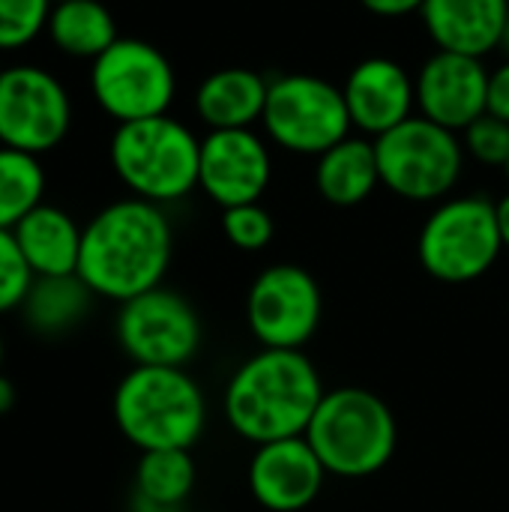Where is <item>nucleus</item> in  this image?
Returning <instances> with one entry per match:
<instances>
[{
  "label": "nucleus",
  "instance_id": "obj_36",
  "mask_svg": "<svg viewBox=\"0 0 509 512\" xmlns=\"http://www.w3.org/2000/svg\"><path fill=\"white\" fill-rule=\"evenodd\" d=\"M51 3H66V0H51Z\"/></svg>",
  "mask_w": 509,
  "mask_h": 512
},
{
  "label": "nucleus",
  "instance_id": "obj_7",
  "mask_svg": "<svg viewBox=\"0 0 509 512\" xmlns=\"http://www.w3.org/2000/svg\"><path fill=\"white\" fill-rule=\"evenodd\" d=\"M375 153L381 168V186L417 204H435L450 198L468 162L462 135L420 114L375 138Z\"/></svg>",
  "mask_w": 509,
  "mask_h": 512
},
{
  "label": "nucleus",
  "instance_id": "obj_3",
  "mask_svg": "<svg viewBox=\"0 0 509 512\" xmlns=\"http://www.w3.org/2000/svg\"><path fill=\"white\" fill-rule=\"evenodd\" d=\"M111 414L120 435L147 450H192L207 426V402L186 369L135 366L114 390Z\"/></svg>",
  "mask_w": 509,
  "mask_h": 512
},
{
  "label": "nucleus",
  "instance_id": "obj_18",
  "mask_svg": "<svg viewBox=\"0 0 509 512\" xmlns=\"http://www.w3.org/2000/svg\"><path fill=\"white\" fill-rule=\"evenodd\" d=\"M12 237L33 270V276H75L81 261L84 228L57 204L33 207L15 228Z\"/></svg>",
  "mask_w": 509,
  "mask_h": 512
},
{
  "label": "nucleus",
  "instance_id": "obj_35",
  "mask_svg": "<svg viewBox=\"0 0 509 512\" xmlns=\"http://www.w3.org/2000/svg\"><path fill=\"white\" fill-rule=\"evenodd\" d=\"M0 369H3V336H0Z\"/></svg>",
  "mask_w": 509,
  "mask_h": 512
},
{
  "label": "nucleus",
  "instance_id": "obj_12",
  "mask_svg": "<svg viewBox=\"0 0 509 512\" xmlns=\"http://www.w3.org/2000/svg\"><path fill=\"white\" fill-rule=\"evenodd\" d=\"M321 315V285L300 264L264 267L246 294V324L261 348L303 351L318 333Z\"/></svg>",
  "mask_w": 509,
  "mask_h": 512
},
{
  "label": "nucleus",
  "instance_id": "obj_32",
  "mask_svg": "<svg viewBox=\"0 0 509 512\" xmlns=\"http://www.w3.org/2000/svg\"><path fill=\"white\" fill-rule=\"evenodd\" d=\"M15 408V384L0 372V417Z\"/></svg>",
  "mask_w": 509,
  "mask_h": 512
},
{
  "label": "nucleus",
  "instance_id": "obj_5",
  "mask_svg": "<svg viewBox=\"0 0 509 512\" xmlns=\"http://www.w3.org/2000/svg\"><path fill=\"white\" fill-rule=\"evenodd\" d=\"M108 159L132 198L165 207L198 189L201 138L171 114L120 123Z\"/></svg>",
  "mask_w": 509,
  "mask_h": 512
},
{
  "label": "nucleus",
  "instance_id": "obj_8",
  "mask_svg": "<svg viewBox=\"0 0 509 512\" xmlns=\"http://www.w3.org/2000/svg\"><path fill=\"white\" fill-rule=\"evenodd\" d=\"M261 126L273 147L315 159L345 141L354 129L342 87L309 72H291L270 81Z\"/></svg>",
  "mask_w": 509,
  "mask_h": 512
},
{
  "label": "nucleus",
  "instance_id": "obj_16",
  "mask_svg": "<svg viewBox=\"0 0 509 512\" xmlns=\"http://www.w3.org/2000/svg\"><path fill=\"white\" fill-rule=\"evenodd\" d=\"M351 126L366 138L402 126L417 111L414 75L393 57H366L354 63L342 84Z\"/></svg>",
  "mask_w": 509,
  "mask_h": 512
},
{
  "label": "nucleus",
  "instance_id": "obj_26",
  "mask_svg": "<svg viewBox=\"0 0 509 512\" xmlns=\"http://www.w3.org/2000/svg\"><path fill=\"white\" fill-rule=\"evenodd\" d=\"M222 234L240 252H261L273 243L276 222L261 201L222 210Z\"/></svg>",
  "mask_w": 509,
  "mask_h": 512
},
{
  "label": "nucleus",
  "instance_id": "obj_25",
  "mask_svg": "<svg viewBox=\"0 0 509 512\" xmlns=\"http://www.w3.org/2000/svg\"><path fill=\"white\" fill-rule=\"evenodd\" d=\"M51 6V0H0V51H18L39 39Z\"/></svg>",
  "mask_w": 509,
  "mask_h": 512
},
{
  "label": "nucleus",
  "instance_id": "obj_34",
  "mask_svg": "<svg viewBox=\"0 0 509 512\" xmlns=\"http://www.w3.org/2000/svg\"><path fill=\"white\" fill-rule=\"evenodd\" d=\"M498 51H504V60H509V21H507V27H504V33H501Z\"/></svg>",
  "mask_w": 509,
  "mask_h": 512
},
{
  "label": "nucleus",
  "instance_id": "obj_9",
  "mask_svg": "<svg viewBox=\"0 0 509 512\" xmlns=\"http://www.w3.org/2000/svg\"><path fill=\"white\" fill-rule=\"evenodd\" d=\"M90 93L117 126L162 117L174 105L177 72L153 42L120 36L90 63Z\"/></svg>",
  "mask_w": 509,
  "mask_h": 512
},
{
  "label": "nucleus",
  "instance_id": "obj_27",
  "mask_svg": "<svg viewBox=\"0 0 509 512\" xmlns=\"http://www.w3.org/2000/svg\"><path fill=\"white\" fill-rule=\"evenodd\" d=\"M462 144L468 159L489 165V168H507L509 162V123H504L495 114H483L477 117L465 132H462Z\"/></svg>",
  "mask_w": 509,
  "mask_h": 512
},
{
  "label": "nucleus",
  "instance_id": "obj_13",
  "mask_svg": "<svg viewBox=\"0 0 509 512\" xmlns=\"http://www.w3.org/2000/svg\"><path fill=\"white\" fill-rule=\"evenodd\" d=\"M270 141L255 129H210L201 138L198 189L222 210L255 204L270 189Z\"/></svg>",
  "mask_w": 509,
  "mask_h": 512
},
{
  "label": "nucleus",
  "instance_id": "obj_33",
  "mask_svg": "<svg viewBox=\"0 0 509 512\" xmlns=\"http://www.w3.org/2000/svg\"><path fill=\"white\" fill-rule=\"evenodd\" d=\"M132 512H180V510L162 507V504H156V501H147V498H141V495H135V492H132Z\"/></svg>",
  "mask_w": 509,
  "mask_h": 512
},
{
  "label": "nucleus",
  "instance_id": "obj_4",
  "mask_svg": "<svg viewBox=\"0 0 509 512\" xmlns=\"http://www.w3.org/2000/svg\"><path fill=\"white\" fill-rule=\"evenodd\" d=\"M330 477L363 480L384 471L399 447L393 408L372 390H327L306 435Z\"/></svg>",
  "mask_w": 509,
  "mask_h": 512
},
{
  "label": "nucleus",
  "instance_id": "obj_37",
  "mask_svg": "<svg viewBox=\"0 0 509 512\" xmlns=\"http://www.w3.org/2000/svg\"><path fill=\"white\" fill-rule=\"evenodd\" d=\"M504 171H507V177H509V162H507V168H504Z\"/></svg>",
  "mask_w": 509,
  "mask_h": 512
},
{
  "label": "nucleus",
  "instance_id": "obj_23",
  "mask_svg": "<svg viewBox=\"0 0 509 512\" xmlns=\"http://www.w3.org/2000/svg\"><path fill=\"white\" fill-rule=\"evenodd\" d=\"M198 480L192 450H147L135 465V495L180 510Z\"/></svg>",
  "mask_w": 509,
  "mask_h": 512
},
{
  "label": "nucleus",
  "instance_id": "obj_20",
  "mask_svg": "<svg viewBox=\"0 0 509 512\" xmlns=\"http://www.w3.org/2000/svg\"><path fill=\"white\" fill-rule=\"evenodd\" d=\"M381 186L375 141L348 135L315 159V189L333 207H357Z\"/></svg>",
  "mask_w": 509,
  "mask_h": 512
},
{
  "label": "nucleus",
  "instance_id": "obj_11",
  "mask_svg": "<svg viewBox=\"0 0 509 512\" xmlns=\"http://www.w3.org/2000/svg\"><path fill=\"white\" fill-rule=\"evenodd\" d=\"M114 333L135 366L183 369L201 348V318L195 306L162 285L120 303Z\"/></svg>",
  "mask_w": 509,
  "mask_h": 512
},
{
  "label": "nucleus",
  "instance_id": "obj_17",
  "mask_svg": "<svg viewBox=\"0 0 509 512\" xmlns=\"http://www.w3.org/2000/svg\"><path fill=\"white\" fill-rule=\"evenodd\" d=\"M420 18L435 48L486 57L498 51L509 21V0H426Z\"/></svg>",
  "mask_w": 509,
  "mask_h": 512
},
{
  "label": "nucleus",
  "instance_id": "obj_1",
  "mask_svg": "<svg viewBox=\"0 0 509 512\" xmlns=\"http://www.w3.org/2000/svg\"><path fill=\"white\" fill-rule=\"evenodd\" d=\"M174 255V228L159 204L120 198L105 204L81 237L78 276L93 297L126 303L162 285Z\"/></svg>",
  "mask_w": 509,
  "mask_h": 512
},
{
  "label": "nucleus",
  "instance_id": "obj_24",
  "mask_svg": "<svg viewBox=\"0 0 509 512\" xmlns=\"http://www.w3.org/2000/svg\"><path fill=\"white\" fill-rule=\"evenodd\" d=\"M45 198V168L39 156L0 144V228L12 231Z\"/></svg>",
  "mask_w": 509,
  "mask_h": 512
},
{
  "label": "nucleus",
  "instance_id": "obj_19",
  "mask_svg": "<svg viewBox=\"0 0 509 512\" xmlns=\"http://www.w3.org/2000/svg\"><path fill=\"white\" fill-rule=\"evenodd\" d=\"M270 81L246 66L210 72L195 90V114L207 129H252L264 117Z\"/></svg>",
  "mask_w": 509,
  "mask_h": 512
},
{
  "label": "nucleus",
  "instance_id": "obj_6",
  "mask_svg": "<svg viewBox=\"0 0 509 512\" xmlns=\"http://www.w3.org/2000/svg\"><path fill=\"white\" fill-rule=\"evenodd\" d=\"M501 252L495 201L483 195H450L438 201L417 237L420 267L444 285L483 279Z\"/></svg>",
  "mask_w": 509,
  "mask_h": 512
},
{
  "label": "nucleus",
  "instance_id": "obj_30",
  "mask_svg": "<svg viewBox=\"0 0 509 512\" xmlns=\"http://www.w3.org/2000/svg\"><path fill=\"white\" fill-rule=\"evenodd\" d=\"M426 0H360V6L375 15V18H408V15H420Z\"/></svg>",
  "mask_w": 509,
  "mask_h": 512
},
{
  "label": "nucleus",
  "instance_id": "obj_15",
  "mask_svg": "<svg viewBox=\"0 0 509 512\" xmlns=\"http://www.w3.org/2000/svg\"><path fill=\"white\" fill-rule=\"evenodd\" d=\"M327 477V468L303 435L255 447L246 474L252 498L267 512H300L312 507Z\"/></svg>",
  "mask_w": 509,
  "mask_h": 512
},
{
  "label": "nucleus",
  "instance_id": "obj_2",
  "mask_svg": "<svg viewBox=\"0 0 509 512\" xmlns=\"http://www.w3.org/2000/svg\"><path fill=\"white\" fill-rule=\"evenodd\" d=\"M324 393V381L303 351L261 348L231 375L222 408L228 426L261 447L306 435Z\"/></svg>",
  "mask_w": 509,
  "mask_h": 512
},
{
  "label": "nucleus",
  "instance_id": "obj_14",
  "mask_svg": "<svg viewBox=\"0 0 509 512\" xmlns=\"http://www.w3.org/2000/svg\"><path fill=\"white\" fill-rule=\"evenodd\" d=\"M414 90L420 117L462 135L489 108V66L483 57L435 48L417 69Z\"/></svg>",
  "mask_w": 509,
  "mask_h": 512
},
{
  "label": "nucleus",
  "instance_id": "obj_28",
  "mask_svg": "<svg viewBox=\"0 0 509 512\" xmlns=\"http://www.w3.org/2000/svg\"><path fill=\"white\" fill-rule=\"evenodd\" d=\"M33 270L27 267L12 231L0 228V315L21 309L30 285H33Z\"/></svg>",
  "mask_w": 509,
  "mask_h": 512
},
{
  "label": "nucleus",
  "instance_id": "obj_29",
  "mask_svg": "<svg viewBox=\"0 0 509 512\" xmlns=\"http://www.w3.org/2000/svg\"><path fill=\"white\" fill-rule=\"evenodd\" d=\"M489 114L509 123V60L489 69Z\"/></svg>",
  "mask_w": 509,
  "mask_h": 512
},
{
  "label": "nucleus",
  "instance_id": "obj_21",
  "mask_svg": "<svg viewBox=\"0 0 509 512\" xmlns=\"http://www.w3.org/2000/svg\"><path fill=\"white\" fill-rule=\"evenodd\" d=\"M45 36L60 54L78 57V60H96L102 51H108L120 33L111 9L102 0H66L54 3L48 15Z\"/></svg>",
  "mask_w": 509,
  "mask_h": 512
},
{
  "label": "nucleus",
  "instance_id": "obj_31",
  "mask_svg": "<svg viewBox=\"0 0 509 512\" xmlns=\"http://www.w3.org/2000/svg\"><path fill=\"white\" fill-rule=\"evenodd\" d=\"M495 213H498V228H501V243L509 252V192L504 198L495 201Z\"/></svg>",
  "mask_w": 509,
  "mask_h": 512
},
{
  "label": "nucleus",
  "instance_id": "obj_10",
  "mask_svg": "<svg viewBox=\"0 0 509 512\" xmlns=\"http://www.w3.org/2000/svg\"><path fill=\"white\" fill-rule=\"evenodd\" d=\"M72 129V99L66 84L36 66L0 69V144L42 156L66 141Z\"/></svg>",
  "mask_w": 509,
  "mask_h": 512
},
{
  "label": "nucleus",
  "instance_id": "obj_22",
  "mask_svg": "<svg viewBox=\"0 0 509 512\" xmlns=\"http://www.w3.org/2000/svg\"><path fill=\"white\" fill-rule=\"evenodd\" d=\"M93 303V291L81 282V276H36L21 315L27 327L39 336H63L75 330Z\"/></svg>",
  "mask_w": 509,
  "mask_h": 512
}]
</instances>
